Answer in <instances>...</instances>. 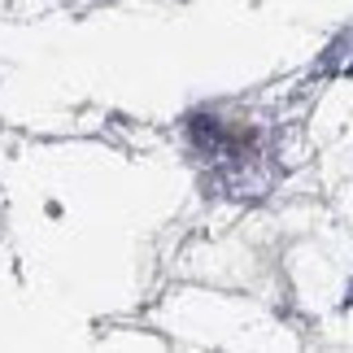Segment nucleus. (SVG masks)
Instances as JSON below:
<instances>
[{
  "instance_id": "nucleus-1",
  "label": "nucleus",
  "mask_w": 353,
  "mask_h": 353,
  "mask_svg": "<svg viewBox=\"0 0 353 353\" xmlns=\"http://www.w3.org/2000/svg\"><path fill=\"white\" fill-rule=\"evenodd\" d=\"M192 140L196 144H223V131L214 127V118H192Z\"/></svg>"
}]
</instances>
